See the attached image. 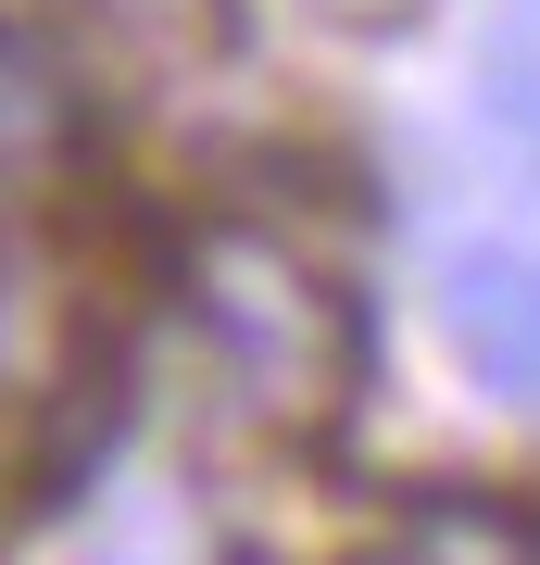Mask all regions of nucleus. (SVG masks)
Wrapping results in <instances>:
<instances>
[{
  "instance_id": "nucleus-1",
  "label": "nucleus",
  "mask_w": 540,
  "mask_h": 565,
  "mask_svg": "<svg viewBox=\"0 0 540 565\" xmlns=\"http://www.w3.org/2000/svg\"><path fill=\"white\" fill-rule=\"evenodd\" d=\"M177 302L201 327V352H214L226 403H240L264 440H327V427L352 415L364 315H352V289L301 239H277V226H252V214L201 226L177 252Z\"/></svg>"
},
{
  "instance_id": "nucleus-2",
  "label": "nucleus",
  "mask_w": 540,
  "mask_h": 565,
  "mask_svg": "<svg viewBox=\"0 0 540 565\" xmlns=\"http://www.w3.org/2000/svg\"><path fill=\"white\" fill-rule=\"evenodd\" d=\"M51 565H214V515H201V490L177 465H126V478L63 503Z\"/></svg>"
},
{
  "instance_id": "nucleus-3",
  "label": "nucleus",
  "mask_w": 540,
  "mask_h": 565,
  "mask_svg": "<svg viewBox=\"0 0 540 565\" xmlns=\"http://www.w3.org/2000/svg\"><path fill=\"white\" fill-rule=\"evenodd\" d=\"M441 327L465 377L540 415V252H453L441 264Z\"/></svg>"
},
{
  "instance_id": "nucleus-4",
  "label": "nucleus",
  "mask_w": 540,
  "mask_h": 565,
  "mask_svg": "<svg viewBox=\"0 0 540 565\" xmlns=\"http://www.w3.org/2000/svg\"><path fill=\"white\" fill-rule=\"evenodd\" d=\"M76 139H88V102L63 76V51L0 13V177H51Z\"/></svg>"
},
{
  "instance_id": "nucleus-5",
  "label": "nucleus",
  "mask_w": 540,
  "mask_h": 565,
  "mask_svg": "<svg viewBox=\"0 0 540 565\" xmlns=\"http://www.w3.org/2000/svg\"><path fill=\"white\" fill-rule=\"evenodd\" d=\"M390 565H540V515L490 503V490H427V503L402 515Z\"/></svg>"
},
{
  "instance_id": "nucleus-6",
  "label": "nucleus",
  "mask_w": 540,
  "mask_h": 565,
  "mask_svg": "<svg viewBox=\"0 0 540 565\" xmlns=\"http://www.w3.org/2000/svg\"><path fill=\"white\" fill-rule=\"evenodd\" d=\"M88 13L139 63H214L226 39H240V0H88Z\"/></svg>"
},
{
  "instance_id": "nucleus-7",
  "label": "nucleus",
  "mask_w": 540,
  "mask_h": 565,
  "mask_svg": "<svg viewBox=\"0 0 540 565\" xmlns=\"http://www.w3.org/2000/svg\"><path fill=\"white\" fill-rule=\"evenodd\" d=\"M478 88H490V126L540 163V0H502V25L478 51Z\"/></svg>"
},
{
  "instance_id": "nucleus-8",
  "label": "nucleus",
  "mask_w": 540,
  "mask_h": 565,
  "mask_svg": "<svg viewBox=\"0 0 540 565\" xmlns=\"http://www.w3.org/2000/svg\"><path fill=\"white\" fill-rule=\"evenodd\" d=\"M315 13H327V25H415L427 0H315Z\"/></svg>"
},
{
  "instance_id": "nucleus-9",
  "label": "nucleus",
  "mask_w": 540,
  "mask_h": 565,
  "mask_svg": "<svg viewBox=\"0 0 540 565\" xmlns=\"http://www.w3.org/2000/svg\"><path fill=\"white\" fill-rule=\"evenodd\" d=\"M364 565H390V553H364Z\"/></svg>"
}]
</instances>
